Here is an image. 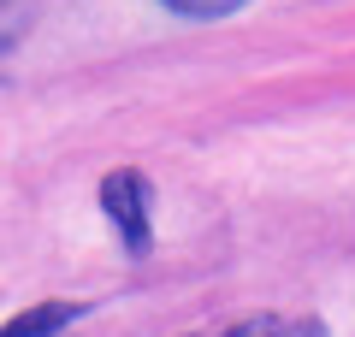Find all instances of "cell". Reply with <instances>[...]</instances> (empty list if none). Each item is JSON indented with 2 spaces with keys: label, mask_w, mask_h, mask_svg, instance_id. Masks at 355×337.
Masks as SVG:
<instances>
[{
  "label": "cell",
  "mask_w": 355,
  "mask_h": 337,
  "mask_svg": "<svg viewBox=\"0 0 355 337\" xmlns=\"http://www.w3.org/2000/svg\"><path fill=\"white\" fill-rule=\"evenodd\" d=\"M101 213L113 219L130 261H142L154 249V189L142 172H107L101 178Z\"/></svg>",
  "instance_id": "cell-1"
},
{
  "label": "cell",
  "mask_w": 355,
  "mask_h": 337,
  "mask_svg": "<svg viewBox=\"0 0 355 337\" xmlns=\"http://www.w3.org/2000/svg\"><path fill=\"white\" fill-rule=\"evenodd\" d=\"M77 313H83V302H30L24 313L0 325V337H60Z\"/></svg>",
  "instance_id": "cell-2"
},
{
  "label": "cell",
  "mask_w": 355,
  "mask_h": 337,
  "mask_svg": "<svg viewBox=\"0 0 355 337\" xmlns=\"http://www.w3.org/2000/svg\"><path fill=\"white\" fill-rule=\"evenodd\" d=\"M166 12H178V18H231V12H243L249 0H160Z\"/></svg>",
  "instance_id": "cell-3"
},
{
  "label": "cell",
  "mask_w": 355,
  "mask_h": 337,
  "mask_svg": "<svg viewBox=\"0 0 355 337\" xmlns=\"http://www.w3.org/2000/svg\"><path fill=\"white\" fill-rule=\"evenodd\" d=\"M272 337H326V320H314V313H302V320H279Z\"/></svg>",
  "instance_id": "cell-4"
},
{
  "label": "cell",
  "mask_w": 355,
  "mask_h": 337,
  "mask_svg": "<svg viewBox=\"0 0 355 337\" xmlns=\"http://www.w3.org/2000/svg\"><path fill=\"white\" fill-rule=\"evenodd\" d=\"M6 53H12V36H6V30H0V60H6Z\"/></svg>",
  "instance_id": "cell-5"
},
{
  "label": "cell",
  "mask_w": 355,
  "mask_h": 337,
  "mask_svg": "<svg viewBox=\"0 0 355 337\" xmlns=\"http://www.w3.org/2000/svg\"><path fill=\"white\" fill-rule=\"evenodd\" d=\"M0 6H6V0H0Z\"/></svg>",
  "instance_id": "cell-6"
}]
</instances>
